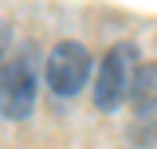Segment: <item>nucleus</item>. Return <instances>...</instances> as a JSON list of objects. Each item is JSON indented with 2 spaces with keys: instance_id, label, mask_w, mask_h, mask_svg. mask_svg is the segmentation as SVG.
<instances>
[{
  "instance_id": "nucleus-3",
  "label": "nucleus",
  "mask_w": 157,
  "mask_h": 149,
  "mask_svg": "<svg viewBox=\"0 0 157 149\" xmlns=\"http://www.w3.org/2000/svg\"><path fill=\"white\" fill-rule=\"evenodd\" d=\"M36 74L32 67L16 59V63H4V94H0V110L8 118H28L32 114V102H36Z\"/></svg>"
},
{
  "instance_id": "nucleus-2",
  "label": "nucleus",
  "mask_w": 157,
  "mask_h": 149,
  "mask_svg": "<svg viewBox=\"0 0 157 149\" xmlns=\"http://www.w3.org/2000/svg\"><path fill=\"white\" fill-rule=\"evenodd\" d=\"M43 74H47V86L55 94L71 98L90 78V51L82 43H59L55 51L47 55V63H43Z\"/></svg>"
},
{
  "instance_id": "nucleus-1",
  "label": "nucleus",
  "mask_w": 157,
  "mask_h": 149,
  "mask_svg": "<svg viewBox=\"0 0 157 149\" xmlns=\"http://www.w3.org/2000/svg\"><path fill=\"white\" fill-rule=\"evenodd\" d=\"M137 74V47L134 43H118L106 51L102 67H98V82H94V106L98 110H114L126 102L130 82Z\"/></svg>"
},
{
  "instance_id": "nucleus-4",
  "label": "nucleus",
  "mask_w": 157,
  "mask_h": 149,
  "mask_svg": "<svg viewBox=\"0 0 157 149\" xmlns=\"http://www.w3.org/2000/svg\"><path fill=\"white\" fill-rule=\"evenodd\" d=\"M4 63H8V59L0 55V94H4Z\"/></svg>"
}]
</instances>
